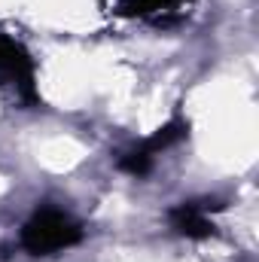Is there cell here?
Returning a JSON list of instances; mask_svg holds the SVG:
<instances>
[{
	"label": "cell",
	"instance_id": "cell-1",
	"mask_svg": "<svg viewBox=\"0 0 259 262\" xmlns=\"http://www.w3.org/2000/svg\"><path fill=\"white\" fill-rule=\"evenodd\" d=\"M82 238V229L55 207H43L37 210L28 226L21 229V247L34 256H49V253H58L73 247L76 241Z\"/></svg>",
	"mask_w": 259,
	"mask_h": 262
},
{
	"label": "cell",
	"instance_id": "cell-2",
	"mask_svg": "<svg viewBox=\"0 0 259 262\" xmlns=\"http://www.w3.org/2000/svg\"><path fill=\"white\" fill-rule=\"evenodd\" d=\"M0 73L12 76L18 82L21 95L28 101H34V64H31L28 52L18 43H12L9 37H3V34H0Z\"/></svg>",
	"mask_w": 259,
	"mask_h": 262
},
{
	"label": "cell",
	"instance_id": "cell-3",
	"mask_svg": "<svg viewBox=\"0 0 259 262\" xmlns=\"http://www.w3.org/2000/svg\"><path fill=\"white\" fill-rule=\"evenodd\" d=\"M171 226H174L180 235H186V238H207V235L213 232L207 213H204L195 201H183L180 207L171 210Z\"/></svg>",
	"mask_w": 259,
	"mask_h": 262
},
{
	"label": "cell",
	"instance_id": "cell-4",
	"mask_svg": "<svg viewBox=\"0 0 259 262\" xmlns=\"http://www.w3.org/2000/svg\"><path fill=\"white\" fill-rule=\"evenodd\" d=\"M186 128H189L186 122H168V125H162V128L149 137L146 152H153V149H165V146H171V143L183 140V137H186Z\"/></svg>",
	"mask_w": 259,
	"mask_h": 262
},
{
	"label": "cell",
	"instance_id": "cell-5",
	"mask_svg": "<svg viewBox=\"0 0 259 262\" xmlns=\"http://www.w3.org/2000/svg\"><path fill=\"white\" fill-rule=\"evenodd\" d=\"M119 168L125 171V174H134V177H143V174H149V168H153V156L146 152V149H137V152H128L122 162H119Z\"/></svg>",
	"mask_w": 259,
	"mask_h": 262
},
{
	"label": "cell",
	"instance_id": "cell-6",
	"mask_svg": "<svg viewBox=\"0 0 259 262\" xmlns=\"http://www.w3.org/2000/svg\"><path fill=\"white\" fill-rule=\"evenodd\" d=\"M174 0H122L119 3V12L122 15H146V12H156V9H165L171 6Z\"/></svg>",
	"mask_w": 259,
	"mask_h": 262
}]
</instances>
